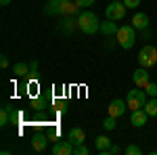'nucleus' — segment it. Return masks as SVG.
Segmentation results:
<instances>
[{"instance_id":"nucleus-1","label":"nucleus","mask_w":157,"mask_h":155,"mask_svg":"<svg viewBox=\"0 0 157 155\" xmlns=\"http://www.w3.org/2000/svg\"><path fill=\"white\" fill-rule=\"evenodd\" d=\"M78 27H80L84 34L90 36V34L101 32V21H98V17L92 11H82L80 17H78Z\"/></svg>"},{"instance_id":"nucleus-2","label":"nucleus","mask_w":157,"mask_h":155,"mask_svg":"<svg viewBox=\"0 0 157 155\" xmlns=\"http://www.w3.org/2000/svg\"><path fill=\"white\" fill-rule=\"evenodd\" d=\"M115 38H117V42H120L121 48L130 50V48L134 46V42H136V27H134L132 23L121 25L120 29H117V34H115Z\"/></svg>"},{"instance_id":"nucleus-3","label":"nucleus","mask_w":157,"mask_h":155,"mask_svg":"<svg viewBox=\"0 0 157 155\" xmlns=\"http://www.w3.org/2000/svg\"><path fill=\"white\" fill-rule=\"evenodd\" d=\"M138 63H140V67H147V69H151L153 65H157V46L147 44V46L140 48V52H138Z\"/></svg>"},{"instance_id":"nucleus-4","label":"nucleus","mask_w":157,"mask_h":155,"mask_svg":"<svg viewBox=\"0 0 157 155\" xmlns=\"http://www.w3.org/2000/svg\"><path fill=\"white\" fill-rule=\"evenodd\" d=\"M126 103H128L130 111L143 109L147 105V92H145V90H140V88L136 86L134 90H128V99H126Z\"/></svg>"},{"instance_id":"nucleus-5","label":"nucleus","mask_w":157,"mask_h":155,"mask_svg":"<svg viewBox=\"0 0 157 155\" xmlns=\"http://www.w3.org/2000/svg\"><path fill=\"white\" fill-rule=\"evenodd\" d=\"M126 9L128 6L121 0H111V4L105 9V15H107V19H111V21H121L126 17Z\"/></svg>"},{"instance_id":"nucleus-6","label":"nucleus","mask_w":157,"mask_h":155,"mask_svg":"<svg viewBox=\"0 0 157 155\" xmlns=\"http://www.w3.org/2000/svg\"><path fill=\"white\" fill-rule=\"evenodd\" d=\"M132 82H134V86H138V88H147V84L151 82L149 69H147V67H138V69L132 73Z\"/></svg>"},{"instance_id":"nucleus-7","label":"nucleus","mask_w":157,"mask_h":155,"mask_svg":"<svg viewBox=\"0 0 157 155\" xmlns=\"http://www.w3.org/2000/svg\"><path fill=\"white\" fill-rule=\"evenodd\" d=\"M126 107H128V103H126V101H121V99H113V101H111V105H109V115L120 118V115L126 113Z\"/></svg>"},{"instance_id":"nucleus-8","label":"nucleus","mask_w":157,"mask_h":155,"mask_svg":"<svg viewBox=\"0 0 157 155\" xmlns=\"http://www.w3.org/2000/svg\"><path fill=\"white\" fill-rule=\"evenodd\" d=\"M73 147L75 145L71 141H61V143H57L52 147V153L55 155H73Z\"/></svg>"},{"instance_id":"nucleus-9","label":"nucleus","mask_w":157,"mask_h":155,"mask_svg":"<svg viewBox=\"0 0 157 155\" xmlns=\"http://www.w3.org/2000/svg\"><path fill=\"white\" fill-rule=\"evenodd\" d=\"M147 118H149V113H147L145 109H136V111H132V115H130V124L136 126V128H140V126L147 124Z\"/></svg>"},{"instance_id":"nucleus-10","label":"nucleus","mask_w":157,"mask_h":155,"mask_svg":"<svg viewBox=\"0 0 157 155\" xmlns=\"http://www.w3.org/2000/svg\"><path fill=\"white\" fill-rule=\"evenodd\" d=\"M67 4V0H50L48 4H46V9L44 13L46 15H57V13H63V6Z\"/></svg>"},{"instance_id":"nucleus-11","label":"nucleus","mask_w":157,"mask_h":155,"mask_svg":"<svg viewBox=\"0 0 157 155\" xmlns=\"http://www.w3.org/2000/svg\"><path fill=\"white\" fill-rule=\"evenodd\" d=\"M84 138H86V132L82 130V128H71L69 134H67V141H71L73 145H82Z\"/></svg>"},{"instance_id":"nucleus-12","label":"nucleus","mask_w":157,"mask_h":155,"mask_svg":"<svg viewBox=\"0 0 157 155\" xmlns=\"http://www.w3.org/2000/svg\"><path fill=\"white\" fill-rule=\"evenodd\" d=\"M46 143H48L46 134H36V136L32 138V147H34V151H36V153H42V151L46 149Z\"/></svg>"},{"instance_id":"nucleus-13","label":"nucleus","mask_w":157,"mask_h":155,"mask_svg":"<svg viewBox=\"0 0 157 155\" xmlns=\"http://www.w3.org/2000/svg\"><path fill=\"white\" fill-rule=\"evenodd\" d=\"M132 25L136 29H147V27H149V17H147V13H136L132 17Z\"/></svg>"},{"instance_id":"nucleus-14","label":"nucleus","mask_w":157,"mask_h":155,"mask_svg":"<svg viewBox=\"0 0 157 155\" xmlns=\"http://www.w3.org/2000/svg\"><path fill=\"white\" fill-rule=\"evenodd\" d=\"M117 25H115V21H111V19H107L105 23H101V32L105 34V36H111V34H117Z\"/></svg>"},{"instance_id":"nucleus-15","label":"nucleus","mask_w":157,"mask_h":155,"mask_svg":"<svg viewBox=\"0 0 157 155\" xmlns=\"http://www.w3.org/2000/svg\"><path fill=\"white\" fill-rule=\"evenodd\" d=\"M13 73H15V76H19V78H23V76L29 73V65L23 63V61H19V63H15V65H13Z\"/></svg>"},{"instance_id":"nucleus-16","label":"nucleus","mask_w":157,"mask_h":155,"mask_svg":"<svg viewBox=\"0 0 157 155\" xmlns=\"http://www.w3.org/2000/svg\"><path fill=\"white\" fill-rule=\"evenodd\" d=\"M111 145L113 143L109 141V136H105V134H103V136H97V151H98V155L103 153V151H107Z\"/></svg>"},{"instance_id":"nucleus-17","label":"nucleus","mask_w":157,"mask_h":155,"mask_svg":"<svg viewBox=\"0 0 157 155\" xmlns=\"http://www.w3.org/2000/svg\"><path fill=\"white\" fill-rule=\"evenodd\" d=\"M143 109L149 113V118H157V96H153L151 101H147V105Z\"/></svg>"},{"instance_id":"nucleus-18","label":"nucleus","mask_w":157,"mask_h":155,"mask_svg":"<svg viewBox=\"0 0 157 155\" xmlns=\"http://www.w3.org/2000/svg\"><path fill=\"white\" fill-rule=\"evenodd\" d=\"M9 122H11V109L6 107V105H2V109H0V126L4 128Z\"/></svg>"},{"instance_id":"nucleus-19","label":"nucleus","mask_w":157,"mask_h":155,"mask_svg":"<svg viewBox=\"0 0 157 155\" xmlns=\"http://www.w3.org/2000/svg\"><path fill=\"white\" fill-rule=\"evenodd\" d=\"M115 119H117V118H113V115H109V118L105 119V122H103V128H105V130H113V128L117 126V122H115Z\"/></svg>"},{"instance_id":"nucleus-20","label":"nucleus","mask_w":157,"mask_h":155,"mask_svg":"<svg viewBox=\"0 0 157 155\" xmlns=\"http://www.w3.org/2000/svg\"><path fill=\"white\" fill-rule=\"evenodd\" d=\"M88 153H90V151H88V147H84V143L73 147V155H88Z\"/></svg>"},{"instance_id":"nucleus-21","label":"nucleus","mask_w":157,"mask_h":155,"mask_svg":"<svg viewBox=\"0 0 157 155\" xmlns=\"http://www.w3.org/2000/svg\"><path fill=\"white\" fill-rule=\"evenodd\" d=\"M126 153H128V155H140V153H143V149L136 147V145H128V147H126Z\"/></svg>"},{"instance_id":"nucleus-22","label":"nucleus","mask_w":157,"mask_h":155,"mask_svg":"<svg viewBox=\"0 0 157 155\" xmlns=\"http://www.w3.org/2000/svg\"><path fill=\"white\" fill-rule=\"evenodd\" d=\"M145 90H147V95H149V96H157V84L149 82V84H147V88H145Z\"/></svg>"},{"instance_id":"nucleus-23","label":"nucleus","mask_w":157,"mask_h":155,"mask_svg":"<svg viewBox=\"0 0 157 155\" xmlns=\"http://www.w3.org/2000/svg\"><path fill=\"white\" fill-rule=\"evenodd\" d=\"M115 153H120V147H115V145H111L107 151H103L101 155H115Z\"/></svg>"},{"instance_id":"nucleus-24","label":"nucleus","mask_w":157,"mask_h":155,"mask_svg":"<svg viewBox=\"0 0 157 155\" xmlns=\"http://www.w3.org/2000/svg\"><path fill=\"white\" fill-rule=\"evenodd\" d=\"M121 2H124L128 9H136V6L140 4V0H121Z\"/></svg>"},{"instance_id":"nucleus-25","label":"nucleus","mask_w":157,"mask_h":155,"mask_svg":"<svg viewBox=\"0 0 157 155\" xmlns=\"http://www.w3.org/2000/svg\"><path fill=\"white\" fill-rule=\"evenodd\" d=\"M34 107L36 109H44L46 107V101H44V99H36V101H34Z\"/></svg>"},{"instance_id":"nucleus-26","label":"nucleus","mask_w":157,"mask_h":155,"mask_svg":"<svg viewBox=\"0 0 157 155\" xmlns=\"http://www.w3.org/2000/svg\"><path fill=\"white\" fill-rule=\"evenodd\" d=\"M78 2V6H92L97 0H75Z\"/></svg>"},{"instance_id":"nucleus-27","label":"nucleus","mask_w":157,"mask_h":155,"mask_svg":"<svg viewBox=\"0 0 157 155\" xmlns=\"http://www.w3.org/2000/svg\"><path fill=\"white\" fill-rule=\"evenodd\" d=\"M0 67H2V69H6V67H9V57H6V55H2V57H0Z\"/></svg>"},{"instance_id":"nucleus-28","label":"nucleus","mask_w":157,"mask_h":155,"mask_svg":"<svg viewBox=\"0 0 157 155\" xmlns=\"http://www.w3.org/2000/svg\"><path fill=\"white\" fill-rule=\"evenodd\" d=\"M36 69H38V63H36V61H32V63H29V73L36 76Z\"/></svg>"},{"instance_id":"nucleus-29","label":"nucleus","mask_w":157,"mask_h":155,"mask_svg":"<svg viewBox=\"0 0 157 155\" xmlns=\"http://www.w3.org/2000/svg\"><path fill=\"white\" fill-rule=\"evenodd\" d=\"M0 4H2V6H9V4H11V0H0Z\"/></svg>"}]
</instances>
